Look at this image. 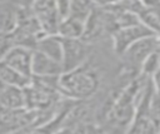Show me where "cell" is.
I'll return each mask as SVG.
<instances>
[{
	"instance_id": "cell-1",
	"label": "cell",
	"mask_w": 160,
	"mask_h": 134,
	"mask_svg": "<svg viewBox=\"0 0 160 134\" xmlns=\"http://www.w3.org/2000/svg\"><path fill=\"white\" fill-rule=\"evenodd\" d=\"M144 75L129 83L122 90L110 100L106 115L111 123L119 126H129L135 115L136 105L145 88Z\"/></svg>"
},
{
	"instance_id": "cell-2",
	"label": "cell",
	"mask_w": 160,
	"mask_h": 134,
	"mask_svg": "<svg viewBox=\"0 0 160 134\" xmlns=\"http://www.w3.org/2000/svg\"><path fill=\"white\" fill-rule=\"evenodd\" d=\"M99 88L98 74L88 68L85 64L69 70L62 71L59 76V91L62 96L84 101L96 93Z\"/></svg>"
},
{
	"instance_id": "cell-3",
	"label": "cell",
	"mask_w": 160,
	"mask_h": 134,
	"mask_svg": "<svg viewBox=\"0 0 160 134\" xmlns=\"http://www.w3.org/2000/svg\"><path fill=\"white\" fill-rule=\"evenodd\" d=\"M159 46H160V35L159 34L149 35L130 45L121 54V56L124 58V61L129 68L140 71L144 61L154 51L159 50Z\"/></svg>"
},
{
	"instance_id": "cell-4",
	"label": "cell",
	"mask_w": 160,
	"mask_h": 134,
	"mask_svg": "<svg viewBox=\"0 0 160 134\" xmlns=\"http://www.w3.org/2000/svg\"><path fill=\"white\" fill-rule=\"evenodd\" d=\"M62 71H69L84 65L90 54V43L81 38H62Z\"/></svg>"
},
{
	"instance_id": "cell-5",
	"label": "cell",
	"mask_w": 160,
	"mask_h": 134,
	"mask_svg": "<svg viewBox=\"0 0 160 134\" xmlns=\"http://www.w3.org/2000/svg\"><path fill=\"white\" fill-rule=\"evenodd\" d=\"M30 9L45 34H58L62 18L55 0H34Z\"/></svg>"
},
{
	"instance_id": "cell-6",
	"label": "cell",
	"mask_w": 160,
	"mask_h": 134,
	"mask_svg": "<svg viewBox=\"0 0 160 134\" xmlns=\"http://www.w3.org/2000/svg\"><path fill=\"white\" fill-rule=\"evenodd\" d=\"M112 34V44H114V50L118 55L121 56V54L134 43H136L138 40L149 36V35H154L156 34L155 31H152L150 28H148L145 24L136 23L132 25H128V26H122L119 28L118 30H115Z\"/></svg>"
},
{
	"instance_id": "cell-7",
	"label": "cell",
	"mask_w": 160,
	"mask_h": 134,
	"mask_svg": "<svg viewBox=\"0 0 160 134\" xmlns=\"http://www.w3.org/2000/svg\"><path fill=\"white\" fill-rule=\"evenodd\" d=\"M34 50L22 45H14L4 56L2 61L18 70L19 73L31 78V64H32Z\"/></svg>"
},
{
	"instance_id": "cell-8",
	"label": "cell",
	"mask_w": 160,
	"mask_h": 134,
	"mask_svg": "<svg viewBox=\"0 0 160 134\" xmlns=\"http://www.w3.org/2000/svg\"><path fill=\"white\" fill-rule=\"evenodd\" d=\"M31 73H32V76L60 75L62 73V65L60 61L50 58L49 55H46L39 50H34Z\"/></svg>"
},
{
	"instance_id": "cell-9",
	"label": "cell",
	"mask_w": 160,
	"mask_h": 134,
	"mask_svg": "<svg viewBox=\"0 0 160 134\" xmlns=\"http://www.w3.org/2000/svg\"><path fill=\"white\" fill-rule=\"evenodd\" d=\"M34 50H39V51L49 55L50 58L61 63V58H62L61 36L59 34H45L44 36H41L38 40Z\"/></svg>"
},
{
	"instance_id": "cell-10",
	"label": "cell",
	"mask_w": 160,
	"mask_h": 134,
	"mask_svg": "<svg viewBox=\"0 0 160 134\" xmlns=\"http://www.w3.org/2000/svg\"><path fill=\"white\" fill-rule=\"evenodd\" d=\"M0 105L10 109L25 108L24 88L15 85H4L0 89Z\"/></svg>"
},
{
	"instance_id": "cell-11",
	"label": "cell",
	"mask_w": 160,
	"mask_h": 134,
	"mask_svg": "<svg viewBox=\"0 0 160 134\" xmlns=\"http://www.w3.org/2000/svg\"><path fill=\"white\" fill-rule=\"evenodd\" d=\"M19 8L10 0H0V33H11L18 23Z\"/></svg>"
},
{
	"instance_id": "cell-12",
	"label": "cell",
	"mask_w": 160,
	"mask_h": 134,
	"mask_svg": "<svg viewBox=\"0 0 160 134\" xmlns=\"http://www.w3.org/2000/svg\"><path fill=\"white\" fill-rule=\"evenodd\" d=\"M85 30V21L71 15H68L61 19L58 34L62 38H82Z\"/></svg>"
},
{
	"instance_id": "cell-13",
	"label": "cell",
	"mask_w": 160,
	"mask_h": 134,
	"mask_svg": "<svg viewBox=\"0 0 160 134\" xmlns=\"http://www.w3.org/2000/svg\"><path fill=\"white\" fill-rule=\"evenodd\" d=\"M0 80L5 85H15V86L25 88L30 83L31 78L19 73L14 68H11L10 65L0 60Z\"/></svg>"
},
{
	"instance_id": "cell-14",
	"label": "cell",
	"mask_w": 160,
	"mask_h": 134,
	"mask_svg": "<svg viewBox=\"0 0 160 134\" xmlns=\"http://www.w3.org/2000/svg\"><path fill=\"white\" fill-rule=\"evenodd\" d=\"M94 8H95V4L92 0H70L68 15H71L74 18L84 20L86 23V19L89 18V15L94 10Z\"/></svg>"
},
{
	"instance_id": "cell-15",
	"label": "cell",
	"mask_w": 160,
	"mask_h": 134,
	"mask_svg": "<svg viewBox=\"0 0 160 134\" xmlns=\"http://www.w3.org/2000/svg\"><path fill=\"white\" fill-rule=\"evenodd\" d=\"M159 69H160V53L159 50H156L151 55H149V58L144 61L140 74L146 78H151Z\"/></svg>"
},
{
	"instance_id": "cell-16",
	"label": "cell",
	"mask_w": 160,
	"mask_h": 134,
	"mask_svg": "<svg viewBox=\"0 0 160 134\" xmlns=\"http://www.w3.org/2000/svg\"><path fill=\"white\" fill-rule=\"evenodd\" d=\"M14 39L11 33H0V60L4 59L6 53L14 46Z\"/></svg>"
},
{
	"instance_id": "cell-17",
	"label": "cell",
	"mask_w": 160,
	"mask_h": 134,
	"mask_svg": "<svg viewBox=\"0 0 160 134\" xmlns=\"http://www.w3.org/2000/svg\"><path fill=\"white\" fill-rule=\"evenodd\" d=\"M58 4V8L60 10L61 18H65L69 14V6H70V0H55Z\"/></svg>"
},
{
	"instance_id": "cell-18",
	"label": "cell",
	"mask_w": 160,
	"mask_h": 134,
	"mask_svg": "<svg viewBox=\"0 0 160 134\" xmlns=\"http://www.w3.org/2000/svg\"><path fill=\"white\" fill-rule=\"evenodd\" d=\"M95 6H99V8H108V6H111V5H115L118 4L119 1L121 0H92Z\"/></svg>"
},
{
	"instance_id": "cell-19",
	"label": "cell",
	"mask_w": 160,
	"mask_h": 134,
	"mask_svg": "<svg viewBox=\"0 0 160 134\" xmlns=\"http://www.w3.org/2000/svg\"><path fill=\"white\" fill-rule=\"evenodd\" d=\"M151 80H152V84H154V88H155V91L160 95V69L151 76Z\"/></svg>"
},
{
	"instance_id": "cell-20",
	"label": "cell",
	"mask_w": 160,
	"mask_h": 134,
	"mask_svg": "<svg viewBox=\"0 0 160 134\" xmlns=\"http://www.w3.org/2000/svg\"><path fill=\"white\" fill-rule=\"evenodd\" d=\"M18 8H31L34 0H10Z\"/></svg>"
},
{
	"instance_id": "cell-21",
	"label": "cell",
	"mask_w": 160,
	"mask_h": 134,
	"mask_svg": "<svg viewBox=\"0 0 160 134\" xmlns=\"http://www.w3.org/2000/svg\"><path fill=\"white\" fill-rule=\"evenodd\" d=\"M4 85H5V84H4V83H2V81H1V80H0V89H1V88H2V86H4Z\"/></svg>"
},
{
	"instance_id": "cell-22",
	"label": "cell",
	"mask_w": 160,
	"mask_h": 134,
	"mask_svg": "<svg viewBox=\"0 0 160 134\" xmlns=\"http://www.w3.org/2000/svg\"><path fill=\"white\" fill-rule=\"evenodd\" d=\"M159 131H160V125H159Z\"/></svg>"
},
{
	"instance_id": "cell-23",
	"label": "cell",
	"mask_w": 160,
	"mask_h": 134,
	"mask_svg": "<svg viewBox=\"0 0 160 134\" xmlns=\"http://www.w3.org/2000/svg\"><path fill=\"white\" fill-rule=\"evenodd\" d=\"M159 53H160V46H159Z\"/></svg>"
}]
</instances>
